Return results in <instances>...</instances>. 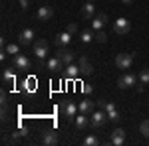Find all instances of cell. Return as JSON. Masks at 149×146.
<instances>
[{"label": "cell", "instance_id": "30bf717a", "mask_svg": "<svg viewBox=\"0 0 149 146\" xmlns=\"http://www.w3.org/2000/svg\"><path fill=\"white\" fill-rule=\"evenodd\" d=\"M32 42H34V30H32V28L22 30L20 36H18V44H20V45H30Z\"/></svg>", "mask_w": 149, "mask_h": 146}, {"label": "cell", "instance_id": "8992f818", "mask_svg": "<svg viewBox=\"0 0 149 146\" xmlns=\"http://www.w3.org/2000/svg\"><path fill=\"white\" fill-rule=\"evenodd\" d=\"M34 56L40 59V61H44L48 57V42L46 40H38L34 44Z\"/></svg>", "mask_w": 149, "mask_h": 146}, {"label": "cell", "instance_id": "d4e9b609", "mask_svg": "<svg viewBox=\"0 0 149 146\" xmlns=\"http://www.w3.org/2000/svg\"><path fill=\"white\" fill-rule=\"evenodd\" d=\"M20 136H28V130H26L24 126H18V128H16V130L12 132V142H16V140H18Z\"/></svg>", "mask_w": 149, "mask_h": 146}, {"label": "cell", "instance_id": "277c9868", "mask_svg": "<svg viewBox=\"0 0 149 146\" xmlns=\"http://www.w3.org/2000/svg\"><path fill=\"white\" fill-rule=\"evenodd\" d=\"M129 30H131V24H129L127 18H117V20L113 22V32L117 36H125Z\"/></svg>", "mask_w": 149, "mask_h": 146}, {"label": "cell", "instance_id": "52a82bcc", "mask_svg": "<svg viewBox=\"0 0 149 146\" xmlns=\"http://www.w3.org/2000/svg\"><path fill=\"white\" fill-rule=\"evenodd\" d=\"M58 142H60V132H56V130H44L42 144L44 146H56Z\"/></svg>", "mask_w": 149, "mask_h": 146}, {"label": "cell", "instance_id": "ac0fdd59", "mask_svg": "<svg viewBox=\"0 0 149 146\" xmlns=\"http://www.w3.org/2000/svg\"><path fill=\"white\" fill-rule=\"evenodd\" d=\"M81 73H80V65H74V63H70L68 67H66V77L68 79H78Z\"/></svg>", "mask_w": 149, "mask_h": 146}, {"label": "cell", "instance_id": "6da1fadb", "mask_svg": "<svg viewBox=\"0 0 149 146\" xmlns=\"http://www.w3.org/2000/svg\"><path fill=\"white\" fill-rule=\"evenodd\" d=\"M107 121H109V119H107V112L100 109V111H93V112H92L90 124H92L93 128H102V126H103L105 123H107Z\"/></svg>", "mask_w": 149, "mask_h": 146}, {"label": "cell", "instance_id": "603a6c76", "mask_svg": "<svg viewBox=\"0 0 149 146\" xmlns=\"http://www.w3.org/2000/svg\"><path fill=\"white\" fill-rule=\"evenodd\" d=\"M97 105H100V109H102V111H105V112H109V111H113L115 109V105L111 101H105V99H100V101H97Z\"/></svg>", "mask_w": 149, "mask_h": 146}, {"label": "cell", "instance_id": "7c38bea8", "mask_svg": "<svg viewBox=\"0 0 149 146\" xmlns=\"http://www.w3.org/2000/svg\"><path fill=\"white\" fill-rule=\"evenodd\" d=\"M125 142V130L123 128H115L111 132V144L113 146H121Z\"/></svg>", "mask_w": 149, "mask_h": 146}, {"label": "cell", "instance_id": "9c48e42d", "mask_svg": "<svg viewBox=\"0 0 149 146\" xmlns=\"http://www.w3.org/2000/svg\"><path fill=\"white\" fill-rule=\"evenodd\" d=\"M52 16H54V8H52V6H40L38 12H36V18H38L40 22H48V20H52Z\"/></svg>", "mask_w": 149, "mask_h": 146}, {"label": "cell", "instance_id": "4fadbf2b", "mask_svg": "<svg viewBox=\"0 0 149 146\" xmlns=\"http://www.w3.org/2000/svg\"><path fill=\"white\" fill-rule=\"evenodd\" d=\"M70 42H72V34H70V32H62V34L56 36V45L58 47H68Z\"/></svg>", "mask_w": 149, "mask_h": 146}, {"label": "cell", "instance_id": "1f68e13d", "mask_svg": "<svg viewBox=\"0 0 149 146\" xmlns=\"http://www.w3.org/2000/svg\"><path fill=\"white\" fill-rule=\"evenodd\" d=\"M92 91H93L92 85H84V93H86V95H88V93H92Z\"/></svg>", "mask_w": 149, "mask_h": 146}, {"label": "cell", "instance_id": "d6986e66", "mask_svg": "<svg viewBox=\"0 0 149 146\" xmlns=\"http://www.w3.org/2000/svg\"><path fill=\"white\" fill-rule=\"evenodd\" d=\"M78 107H80V112H84V114H92L93 112V101H90V99L81 101Z\"/></svg>", "mask_w": 149, "mask_h": 146}, {"label": "cell", "instance_id": "d6a6232c", "mask_svg": "<svg viewBox=\"0 0 149 146\" xmlns=\"http://www.w3.org/2000/svg\"><path fill=\"white\" fill-rule=\"evenodd\" d=\"M121 2H123L125 6H129V4H133V0H121Z\"/></svg>", "mask_w": 149, "mask_h": 146}, {"label": "cell", "instance_id": "9a60e30c", "mask_svg": "<svg viewBox=\"0 0 149 146\" xmlns=\"http://www.w3.org/2000/svg\"><path fill=\"white\" fill-rule=\"evenodd\" d=\"M62 65H64V63H62V61H60V57H50V59H48L46 61V69L48 71H52V73H56V71H60V69H62Z\"/></svg>", "mask_w": 149, "mask_h": 146}, {"label": "cell", "instance_id": "5bb4252c", "mask_svg": "<svg viewBox=\"0 0 149 146\" xmlns=\"http://www.w3.org/2000/svg\"><path fill=\"white\" fill-rule=\"evenodd\" d=\"M105 22H107V14H97V16H93L92 30H93V32H95V30H102L103 26H105Z\"/></svg>", "mask_w": 149, "mask_h": 146}, {"label": "cell", "instance_id": "8fae6325", "mask_svg": "<svg viewBox=\"0 0 149 146\" xmlns=\"http://www.w3.org/2000/svg\"><path fill=\"white\" fill-rule=\"evenodd\" d=\"M60 51H58V57H60V61L64 63V65H70L72 61H74V51L70 49V47H58Z\"/></svg>", "mask_w": 149, "mask_h": 146}, {"label": "cell", "instance_id": "836d02e7", "mask_svg": "<svg viewBox=\"0 0 149 146\" xmlns=\"http://www.w3.org/2000/svg\"><path fill=\"white\" fill-rule=\"evenodd\" d=\"M20 4H22V8H28V2L26 0H20Z\"/></svg>", "mask_w": 149, "mask_h": 146}, {"label": "cell", "instance_id": "e575fe53", "mask_svg": "<svg viewBox=\"0 0 149 146\" xmlns=\"http://www.w3.org/2000/svg\"><path fill=\"white\" fill-rule=\"evenodd\" d=\"M88 2H93V0H88Z\"/></svg>", "mask_w": 149, "mask_h": 146}, {"label": "cell", "instance_id": "7a4b0ae2", "mask_svg": "<svg viewBox=\"0 0 149 146\" xmlns=\"http://www.w3.org/2000/svg\"><path fill=\"white\" fill-rule=\"evenodd\" d=\"M135 85H137V75H133V73H123L117 79L119 89H129V87H135Z\"/></svg>", "mask_w": 149, "mask_h": 146}, {"label": "cell", "instance_id": "f1b7e54d", "mask_svg": "<svg viewBox=\"0 0 149 146\" xmlns=\"http://www.w3.org/2000/svg\"><path fill=\"white\" fill-rule=\"evenodd\" d=\"M107 40V36H105V32L103 30H95V42H100V44H103Z\"/></svg>", "mask_w": 149, "mask_h": 146}, {"label": "cell", "instance_id": "83f0119b", "mask_svg": "<svg viewBox=\"0 0 149 146\" xmlns=\"http://www.w3.org/2000/svg\"><path fill=\"white\" fill-rule=\"evenodd\" d=\"M84 144H86V146H97V144H100V140H97L95 136H86V138H84Z\"/></svg>", "mask_w": 149, "mask_h": 146}, {"label": "cell", "instance_id": "484cf974", "mask_svg": "<svg viewBox=\"0 0 149 146\" xmlns=\"http://www.w3.org/2000/svg\"><path fill=\"white\" fill-rule=\"evenodd\" d=\"M139 83L141 85H149V69H141L139 71Z\"/></svg>", "mask_w": 149, "mask_h": 146}, {"label": "cell", "instance_id": "44dd1931", "mask_svg": "<svg viewBox=\"0 0 149 146\" xmlns=\"http://www.w3.org/2000/svg\"><path fill=\"white\" fill-rule=\"evenodd\" d=\"M92 40H95V32L93 30H84L80 34V42L81 44H90Z\"/></svg>", "mask_w": 149, "mask_h": 146}, {"label": "cell", "instance_id": "cb8c5ba5", "mask_svg": "<svg viewBox=\"0 0 149 146\" xmlns=\"http://www.w3.org/2000/svg\"><path fill=\"white\" fill-rule=\"evenodd\" d=\"M18 49H20V44H4V51L10 56H18Z\"/></svg>", "mask_w": 149, "mask_h": 146}, {"label": "cell", "instance_id": "4dcf8cb0", "mask_svg": "<svg viewBox=\"0 0 149 146\" xmlns=\"http://www.w3.org/2000/svg\"><path fill=\"white\" fill-rule=\"evenodd\" d=\"M66 32H70L72 36H76V34H78V24H74V22H72V24H68Z\"/></svg>", "mask_w": 149, "mask_h": 146}, {"label": "cell", "instance_id": "ffe728a7", "mask_svg": "<svg viewBox=\"0 0 149 146\" xmlns=\"http://www.w3.org/2000/svg\"><path fill=\"white\" fill-rule=\"evenodd\" d=\"M93 14H95V6H93L92 2H88V4L81 6V18H92Z\"/></svg>", "mask_w": 149, "mask_h": 146}, {"label": "cell", "instance_id": "4316f807", "mask_svg": "<svg viewBox=\"0 0 149 146\" xmlns=\"http://www.w3.org/2000/svg\"><path fill=\"white\" fill-rule=\"evenodd\" d=\"M107 119H109L111 123H117V121L121 119V114H119V111H117V109H113V111L107 112Z\"/></svg>", "mask_w": 149, "mask_h": 146}, {"label": "cell", "instance_id": "f546056e", "mask_svg": "<svg viewBox=\"0 0 149 146\" xmlns=\"http://www.w3.org/2000/svg\"><path fill=\"white\" fill-rule=\"evenodd\" d=\"M139 130H141V134H143V136H147V138H149V121H143L141 126H139Z\"/></svg>", "mask_w": 149, "mask_h": 146}, {"label": "cell", "instance_id": "2e32d148", "mask_svg": "<svg viewBox=\"0 0 149 146\" xmlns=\"http://www.w3.org/2000/svg\"><path fill=\"white\" fill-rule=\"evenodd\" d=\"M88 126H90V119H88V114H84V112L76 114V128H78V130H86Z\"/></svg>", "mask_w": 149, "mask_h": 146}, {"label": "cell", "instance_id": "7402d4cb", "mask_svg": "<svg viewBox=\"0 0 149 146\" xmlns=\"http://www.w3.org/2000/svg\"><path fill=\"white\" fill-rule=\"evenodd\" d=\"M2 81H4V85L14 83V71H12V69H4V71H2Z\"/></svg>", "mask_w": 149, "mask_h": 146}, {"label": "cell", "instance_id": "e0dca14e", "mask_svg": "<svg viewBox=\"0 0 149 146\" xmlns=\"http://www.w3.org/2000/svg\"><path fill=\"white\" fill-rule=\"evenodd\" d=\"M80 73L81 75H92L93 73V67H92V63H90L88 57H81L80 59Z\"/></svg>", "mask_w": 149, "mask_h": 146}, {"label": "cell", "instance_id": "5b68a950", "mask_svg": "<svg viewBox=\"0 0 149 146\" xmlns=\"http://www.w3.org/2000/svg\"><path fill=\"white\" fill-rule=\"evenodd\" d=\"M62 112H64V117L66 119H76V114L80 112V107H76V103H72V101H64L62 103Z\"/></svg>", "mask_w": 149, "mask_h": 146}, {"label": "cell", "instance_id": "3957f363", "mask_svg": "<svg viewBox=\"0 0 149 146\" xmlns=\"http://www.w3.org/2000/svg\"><path fill=\"white\" fill-rule=\"evenodd\" d=\"M133 63V53H117L115 56V67L117 69H129Z\"/></svg>", "mask_w": 149, "mask_h": 146}, {"label": "cell", "instance_id": "ba28073f", "mask_svg": "<svg viewBox=\"0 0 149 146\" xmlns=\"http://www.w3.org/2000/svg\"><path fill=\"white\" fill-rule=\"evenodd\" d=\"M32 67V63H30V59L22 53H18V56H14V69H18V71H26V69Z\"/></svg>", "mask_w": 149, "mask_h": 146}]
</instances>
